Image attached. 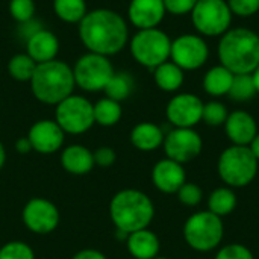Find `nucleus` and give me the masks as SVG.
Instances as JSON below:
<instances>
[{
	"instance_id": "1",
	"label": "nucleus",
	"mask_w": 259,
	"mask_h": 259,
	"mask_svg": "<svg viewBox=\"0 0 259 259\" xmlns=\"http://www.w3.org/2000/svg\"><path fill=\"white\" fill-rule=\"evenodd\" d=\"M79 38L88 52L109 58L126 47L129 29L126 20L118 12L99 8L88 11L80 20Z\"/></svg>"
},
{
	"instance_id": "2",
	"label": "nucleus",
	"mask_w": 259,
	"mask_h": 259,
	"mask_svg": "<svg viewBox=\"0 0 259 259\" xmlns=\"http://www.w3.org/2000/svg\"><path fill=\"white\" fill-rule=\"evenodd\" d=\"M219 59L234 74H252L259 65V35L247 27L229 29L220 38Z\"/></svg>"
},
{
	"instance_id": "3",
	"label": "nucleus",
	"mask_w": 259,
	"mask_h": 259,
	"mask_svg": "<svg viewBox=\"0 0 259 259\" xmlns=\"http://www.w3.org/2000/svg\"><path fill=\"white\" fill-rule=\"evenodd\" d=\"M29 85L38 102L53 106L71 96L76 88L73 68L61 59L38 64Z\"/></svg>"
},
{
	"instance_id": "4",
	"label": "nucleus",
	"mask_w": 259,
	"mask_h": 259,
	"mask_svg": "<svg viewBox=\"0 0 259 259\" xmlns=\"http://www.w3.org/2000/svg\"><path fill=\"white\" fill-rule=\"evenodd\" d=\"M109 217L115 229L132 234L149 228L155 217V205L146 193L126 188L111 199Z\"/></svg>"
},
{
	"instance_id": "5",
	"label": "nucleus",
	"mask_w": 259,
	"mask_h": 259,
	"mask_svg": "<svg viewBox=\"0 0 259 259\" xmlns=\"http://www.w3.org/2000/svg\"><path fill=\"white\" fill-rule=\"evenodd\" d=\"M259 161L249 146H231L219 158L217 170L220 179L235 188L249 185L258 173Z\"/></svg>"
},
{
	"instance_id": "6",
	"label": "nucleus",
	"mask_w": 259,
	"mask_h": 259,
	"mask_svg": "<svg viewBox=\"0 0 259 259\" xmlns=\"http://www.w3.org/2000/svg\"><path fill=\"white\" fill-rule=\"evenodd\" d=\"M134 59L150 70L170 59L171 39L159 27L138 30L129 41Z\"/></svg>"
},
{
	"instance_id": "7",
	"label": "nucleus",
	"mask_w": 259,
	"mask_h": 259,
	"mask_svg": "<svg viewBox=\"0 0 259 259\" xmlns=\"http://www.w3.org/2000/svg\"><path fill=\"white\" fill-rule=\"evenodd\" d=\"M225 226L222 219L209 211H200L188 217L184 225L187 244L197 252H211L223 240Z\"/></svg>"
},
{
	"instance_id": "8",
	"label": "nucleus",
	"mask_w": 259,
	"mask_h": 259,
	"mask_svg": "<svg viewBox=\"0 0 259 259\" xmlns=\"http://www.w3.org/2000/svg\"><path fill=\"white\" fill-rule=\"evenodd\" d=\"M55 121L65 134L82 135L96 124L93 103L83 96L71 94L55 106Z\"/></svg>"
},
{
	"instance_id": "9",
	"label": "nucleus",
	"mask_w": 259,
	"mask_h": 259,
	"mask_svg": "<svg viewBox=\"0 0 259 259\" xmlns=\"http://www.w3.org/2000/svg\"><path fill=\"white\" fill-rule=\"evenodd\" d=\"M114 73V65L108 56L91 52L82 55L73 67L76 87L88 93L103 91Z\"/></svg>"
},
{
	"instance_id": "10",
	"label": "nucleus",
	"mask_w": 259,
	"mask_h": 259,
	"mask_svg": "<svg viewBox=\"0 0 259 259\" xmlns=\"http://www.w3.org/2000/svg\"><path fill=\"white\" fill-rule=\"evenodd\" d=\"M232 15L225 0H197L191 11L196 30L205 36H220L226 33L231 27Z\"/></svg>"
},
{
	"instance_id": "11",
	"label": "nucleus",
	"mask_w": 259,
	"mask_h": 259,
	"mask_svg": "<svg viewBox=\"0 0 259 259\" xmlns=\"http://www.w3.org/2000/svg\"><path fill=\"white\" fill-rule=\"evenodd\" d=\"M208 44L199 35L184 33L171 41L170 59L184 71H193L203 67L208 61Z\"/></svg>"
},
{
	"instance_id": "12",
	"label": "nucleus",
	"mask_w": 259,
	"mask_h": 259,
	"mask_svg": "<svg viewBox=\"0 0 259 259\" xmlns=\"http://www.w3.org/2000/svg\"><path fill=\"white\" fill-rule=\"evenodd\" d=\"M21 220L27 231L36 235H47L58 228L61 214L58 206L49 199L33 197L23 206Z\"/></svg>"
},
{
	"instance_id": "13",
	"label": "nucleus",
	"mask_w": 259,
	"mask_h": 259,
	"mask_svg": "<svg viewBox=\"0 0 259 259\" xmlns=\"http://www.w3.org/2000/svg\"><path fill=\"white\" fill-rule=\"evenodd\" d=\"M162 146L168 159L184 165L200 155L203 141L194 129L175 127L165 135Z\"/></svg>"
},
{
	"instance_id": "14",
	"label": "nucleus",
	"mask_w": 259,
	"mask_h": 259,
	"mask_svg": "<svg viewBox=\"0 0 259 259\" xmlns=\"http://www.w3.org/2000/svg\"><path fill=\"white\" fill-rule=\"evenodd\" d=\"M203 102L199 96L191 93L176 94L165 108V115L175 127L193 129L200 120L203 112Z\"/></svg>"
},
{
	"instance_id": "15",
	"label": "nucleus",
	"mask_w": 259,
	"mask_h": 259,
	"mask_svg": "<svg viewBox=\"0 0 259 259\" xmlns=\"http://www.w3.org/2000/svg\"><path fill=\"white\" fill-rule=\"evenodd\" d=\"M27 138L35 152L41 155H53L64 146L65 132L55 120H38L30 126Z\"/></svg>"
},
{
	"instance_id": "16",
	"label": "nucleus",
	"mask_w": 259,
	"mask_h": 259,
	"mask_svg": "<svg viewBox=\"0 0 259 259\" xmlns=\"http://www.w3.org/2000/svg\"><path fill=\"white\" fill-rule=\"evenodd\" d=\"M165 14L164 0H131L127 8L129 21L138 30L158 27Z\"/></svg>"
},
{
	"instance_id": "17",
	"label": "nucleus",
	"mask_w": 259,
	"mask_h": 259,
	"mask_svg": "<svg viewBox=\"0 0 259 259\" xmlns=\"http://www.w3.org/2000/svg\"><path fill=\"white\" fill-rule=\"evenodd\" d=\"M153 185L165 194H175L187 182L184 165L168 158L161 159L152 168Z\"/></svg>"
},
{
	"instance_id": "18",
	"label": "nucleus",
	"mask_w": 259,
	"mask_h": 259,
	"mask_svg": "<svg viewBox=\"0 0 259 259\" xmlns=\"http://www.w3.org/2000/svg\"><path fill=\"white\" fill-rule=\"evenodd\" d=\"M26 53L36 62L44 64L56 59L59 53V39L58 36L47 29H36L27 36Z\"/></svg>"
},
{
	"instance_id": "19",
	"label": "nucleus",
	"mask_w": 259,
	"mask_h": 259,
	"mask_svg": "<svg viewBox=\"0 0 259 259\" xmlns=\"http://www.w3.org/2000/svg\"><path fill=\"white\" fill-rule=\"evenodd\" d=\"M226 135L235 146H249L258 134L255 118L246 111H234L225 123Z\"/></svg>"
},
{
	"instance_id": "20",
	"label": "nucleus",
	"mask_w": 259,
	"mask_h": 259,
	"mask_svg": "<svg viewBox=\"0 0 259 259\" xmlns=\"http://www.w3.org/2000/svg\"><path fill=\"white\" fill-rule=\"evenodd\" d=\"M61 165L74 176H83L96 167L93 152L82 144L67 146L61 153Z\"/></svg>"
},
{
	"instance_id": "21",
	"label": "nucleus",
	"mask_w": 259,
	"mask_h": 259,
	"mask_svg": "<svg viewBox=\"0 0 259 259\" xmlns=\"http://www.w3.org/2000/svg\"><path fill=\"white\" fill-rule=\"evenodd\" d=\"M126 247L131 256L135 259H153L159 253V238L149 228L129 234L126 240Z\"/></svg>"
},
{
	"instance_id": "22",
	"label": "nucleus",
	"mask_w": 259,
	"mask_h": 259,
	"mask_svg": "<svg viewBox=\"0 0 259 259\" xmlns=\"http://www.w3.org/2000/svg\"><path fill=\"white\" fill-rule=\"evenodd\" d=\"M165 138L164 131L150 121H143L134 126L131 131V143L135 149L141 152H153L162 146Z\"/></svg>"
},
{
	"instance_id": "23",
	"label": "nucleus",
	"mask_w": 259,
	"mask_h": 259,
	"mask_svg": "<svg viewBox=\"0 0 259 259\" xmlns=\"http://www.w3.org/2000/svg\"><path fill=\"white\" fill-rule=\"evenodd\" d=\"M184 70L178 67L175 62L167 61L156 68H153V79L159 90L165 93H175L178 91L184 83Z\"/></svg>"
},
{
	"instance_id": "24",
	"label": "nucleus",
	"mask_w": 259,
	"mask_h": 259,
	"mask_svg": "<svg viewBox=\"0 0 259 259\" xmlns=\"http://www.w3.org/2000/svg\"><path fill=\"white\" fill-rule=\"evenodd\" d=\"M234 73H231L226 67L217 65L212 67L211 70L206 71L203 77V88L209 96L220 97L229 93L232 80H234Z\"/></svg>"
},
{
	"instance_id": "25",
	"label": "nucleus",
	"mask_w": 259,
	"mask_h": 259,
	"mask_svg": "<svg viewBox=\"0 0 259 259\" xmlns=\"http://www.w3.org/2000/svg\"><path fill=\"white\" fill-rule=\"evenodd\" d=\"M93 109H94V123L103 127H111L117 124L123 115L120 102H115L109 97H103L96 103H93Z\"/></svg>"
},
{
	"instance_id": "26",
	"label": "nucleus",
	"mask_w": 259,
	"mask_h": 259,
	"mask_svg": "<svg viewBox=\"0 0 259 259\" xmlns=\"http://www.w3.org/2000/svg\"><path fill=\"white\" fill-rule=\"evenodd\" d=\"M235 208H237V196L228 187L214 190L208 199V211L219 215L220 219L229 215Z\"/></svg>"
},
{
	"instance_id": "27",
	"label": "nucleus",
	"mask_w": 259,
	"mask_h": 259,
	"mask_svg": "<svg viewBox=\"0 0 259 259\" xmlns=\"http://www.w3.org/2000/svg\"><path fill=\"white\" fill-rule=\"evenodd\" d=\"M53 11L59 20L68 24H79L88 12L85 0H53Z\"/></svg>"
},
{
	"instance_id": "28",
	"label": "nucleus",
	"mask_w": 259,
	"mask_h": 259,
	"mask_svg": "<svg viewBox=\"0 0 259 259\" xmlns=\"http://www.w3.org/2000/svg\"><path fill=\"white\" fill-rule=\"evenodd\" d=\"M132 91H134V79L127 73H114L103 90L106 97L115 102L126 100L132 94Z\"/></svg>"
},
{
	"instance_id": "29",
	"label": "nucleus",
	"mask_w": 259,
	"mask_h": 259,
	"mask_svg": "<svg viewBox=\"0 0 259 259\" xmlns=\"http://www.w3.org/2000/svg\"><path fill=\"white\" fill-rule=\"evenodd\" d=\"M36 65L38 64L27 53H17L8 62V73L18 82H30Z\"/></svg>"
},
{
	"instance_id": "30",
	"label": "nucleus",
	"mask_w": 259,
	"mask_h": 259,
	"mask_svg": "<svg viewBox=\"0 0 259 259\" xmlns=\"http://www.w3.org/2000/svg\"><path fill=\"white\" fill-rule=\"evenodd\" d=\"M258 94L252 74H235L228 96L235 102H249Z\"/></svg>"
},
{
	"instance_id": "31",
	"label": "nucleus",
	"mask_w": 259,
	"mask_h": 259,
	"mask_svg": "<svg viewBox=\"0 0 259 259\" xmlns=\"http://www.w3.org/2000/svg\"><path fill=\"white\" fill-rule=\"evenodd\" d=\"M228 108L220 103V102H208L203 105V112H202V120L208 126H222L228 120Z\"/></svg>"
},
{
	"instance_id": "32",
	"label": "nucleus",
	"mask_w": 259,
	"mask_h": 259,
	"mask_svg": "<svg viewBox=\"0 0 259 259\" xmlns=\"http://www.w3.org/2000/svg\"><path fill=\"white\" fill-rule=\"evenodd\" d=\"M8 9H9L11 17L15 21L26 24L33 18L36 6H35L33 0H9Z\"/></svg>"
},
{
	"instance_id": "33",
	"label": "nucleus",
	"mask_w": 259,
	"mask_h": 259,
	"mask_svg": "<svg viewBox=\"0 0 259 259\" xmlns=\"http://www.w3.org/2000/svg\"><path fill=\"white\" fill-rule=\"evenodd\" d=\"M0 259H35V252L24 241H9L0 247Z\"/></svg>"
},
{
	"instance_id": "34",
	"label": "nucleus",
	"mask_w": 259,
	"mask_h": 259,
	"mask_svg": "<svg viewBox=\"0 0 259 259\" xmlns=\"http://www.w3.org/2000/svg\"><path fill=\"white\" fill-rule=\"evenodd\" d=\"M178 197H179V202L187 205V206H196L202 202V197H203V193L200 190L199 185L193 184V182H185L179 191L176 193Z\"/></svg>"
},
{
	"instance_id": "35",
	"label": "nucleus",
	"mask_w": 259,
	"mask_h": 259,
	"mask_svg": "<svg viewBox=\"0 0 259 259\" xmlns=\"http://www.w3.org/2000/svg\"><path fill=\"white\" fill-rule=\"evenodd\" d=\"M228 6L234 15L252 17L259 11V0H228Z\"/></svg>"
},
{
	"instance_id": "36",
	"label": "nucleus",
	"mask_w": 259,
	"mask_h": 259,
	"mask_svg": "<svg viewBox=\"0 0 259 259\" xmlns=\"http://www.w3.org/2000/svg\"><path fill=\"white\" fill-rule=\"evenodd\" d=\"M215 259H255L249 247L243 244H228L219 250Z\"/></svg>"
},
{
	"instance_id": "37",
	"label": "nucleus",
	"mask_w": 259,
	"mask_h": 259,
	"mask_svg": "<svg viewBox=\"0 0 259 259\" xmlns=\"http://www.w3.org/2000/svg\"><path fill=\"white\" fill-rule=\"evenodd\" d=\"M93 156H94V164L97 167H102V168L112 167L117 161V153L109 146H102V147L96 149L93 152Z\"/></svg>"
},
{
	"instance_id": "38",
	"label": "nucleus",
	"mask_w": 259,
	"mask_h": 259,
	"mask_svg": "<svg viewBox=\"0 0 259 259\" xmlns=\"http://www.w3.org/2000/svg\"><path fill=\"white\" fill-rule=\"evenodd\" d=\"M197 0H164L165 11L171 15H187L191 14Z\"/></svg>"
},
{
	"instance_id": "39",
	"label": "nucleus",
	"mask_w": 259,
	"mask_h": 259,
	"mask_svg": "<svg viewBox=\"0 0 259 259\" xmlns=\"http://www.w3.org/2000/svg\"><path fill=\"white\" fill-rule=\"evenodd\" d=\"M71 259H108L105 256V253H102L100 250L96 249H83L79 250Z\"/></svg>"
},
{
	"instance_id": "40",
	"label": "nucleus",
	"mask_w": 259,
	"mask_h": 259,
	"mask_svg": "<svg viewBox=\"0 0 259 259\" xmlns=\"http://www.w3.org/2000/svg\"><path fill=\"white\" fill-rule=\"evenodd\" d=\"M15 150H17L20 155H27V153H30L33 149H32V144H30L29 138H27V137H21V138H18V140L15 141Z\"/></svg>"
},
{
	"instance_id": "41",
	"label": "nucleus",
	"mask_w": 259,
	"mask_h": 259,
	"mask_svg": "<svg viewBox=\"0 0 259 259\" xmlns=\"http://www.w3.org/2000/svg\"><path fill=\"white\" fill-rule=\"evenodd\" d=\"M249 149L252 150V153L255 155V158L259 161V132L256 134V137L252 140V143L249 144Z\"/></svg>"
},
{
	"instance_id": "42",
	"label": "nucleus",
	"mask_w": 259,
	"mask_h": 259,
	"mask_svg": "<svg viewBox=\"0 0 259 259\" xmlns=\"http://www.w3.org/2000/svg\"><path fill=\"white\" fill-rule=\"evenodd\" d=\"M5 164H6V150H5L3 143L0 141V170L5 167Z\"/></svg>"
},
{
	"instance_id": "43",
	"label": "nucleus",
	"mask_w": 259,
	"mask_h": 259,
	"mask_svg": "<svg viewBox=\"0 0 259 259\" xmlns=\"http://www.w3.org/2000/svg\"><path fill=\"white\" fill-rule=\"evenodd\" d=\"M252 76H253V80H255V85H256V90H258L259 93V65L256 67V70L252 73Z\"/></svg>"
},
{
	"instance_id": "44",
	"label": "nucleus",
	"mask_w": 259,
	"mask_h": 259,
	"mask_svg": "<svg viewBox=\"0 0 259 259\" xmlns=\"http://www.w3.org/2000/svg\"><path fill=\"white\" fill-rule=\"evenodd\" d=\"M153 259H168V258H164V256H156V258Z\"/></svg>"
}]
</instances>
